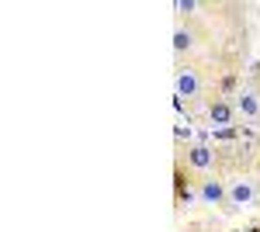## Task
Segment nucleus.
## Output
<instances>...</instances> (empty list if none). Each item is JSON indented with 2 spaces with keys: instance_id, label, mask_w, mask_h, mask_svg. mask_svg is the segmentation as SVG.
Segmentation results:
<instances>
[{
  "instance_id": "1",
  "label": "nucleus",
  "mask_w": 260,
  "mask_h": 232,
  "mask_svg": "<svg viewBox=\"0 0 260 232\" xmlns=\"http://www.w3.org/2000/svg\"><path fill=\"white\" fill-rule=\"evenodd\" d=\"M198 94V77L191 70H180L177 73V97H194Z\"/></svg>"
},
{
  "instance_id": "2",
  "label": "nucleus",
  "mask_w": 260,
  "mask_h": 232,
  "mask_svg": "<svg viewBox=\"0 0 260 232\" xmlns=\"http://www.w3.org/2000/svg\"><path fill=\"white\" fill-rule=\"evenodd\" d=\"M187 159H191V167H198V170H208V167H212V149H208V146H194Z\"/></svg>"
},
{
  "instance_id": "3",
  "label": "nucleus",
  "mask_w": 260,
  "mask_h": 232,
  "mask_svg": "<svg viewBox=\"0 0 260 232\" xmlns=\"http://www.w3.org/2000/svg\"><path fill=\"white\" fill-rule=\"evenodd\" d=\"M236 108H240L246 118H257L260 115V101L253 94H240V97H236Z\"/></svg>"
},
{
  "instance_id": "4",
  "label": "nucleus",
  "mask_w": 260,
  "mask_h": 232,
  "mask_svg": "<svg viewBox=\"0 0 260 232\" xmlns=\"http://www.w3.org/2000/svg\"><path fill=\"white\" fill-rule=\"evenodd\" d=\"M208 115H212V125H229V118H233V108H229L225 101H215Z\"/></svg>"
},
{
  "instance_id": "5",
  "label": "nucleus",
  "mask_w": 260,
  "mask_h": 232,
  "mask_svg": "<svg viewBox=\"0 0 260 232\" xmlns=\"http://www.w3.org/2000/svg\"><path fill=\"white\" fill-rule=\"evenodd\" d=\"M250 197H253V187H250L246 180H240V184H233V191H229V201H233V205H246Z\"/></svg>"
},
{
  "instance_id": "6",
  "label": "nucleus",
  "mask_w": 260,
  "mask_h": 232,
  "mask_svg": "<svg viewBox=\"0 0 260 232\" xmlns=\"http://www.w3.org/2000/svg\"><path fill=\"white\" fill-rule=\"evenodd\" d=\"M222 184H215V180H205V187H201V197L205 201H222Z\"/></svg>"
},
{
  "instance_id": "7",
  "label": "nucleus",
  "mask_w": 260,
  "mask_h": 232,
  "mask_svg": "<svg viewBox=\"0 0 260 232\" xmlns=\"http://www.w3.org/2000/svg\"><path fill=\"white\" fill-rule=\"evenodd\" d=\"M187 45H191V35H187V31H177V35H174V49H177V52H184Z\"/></svg>"
},
{
  "instance_id": "8",
  "label": "nucleus",
  "mask_w": 260,
  "mask_h": 232,
  "mask_svg": "<svg viewBox=\"0 0 260 232\" xmlns=\"http://www.w3.org/2000/svg\"><path fill=\"white\" fill-rule=\"evenodd\" d=\"M177 11L180 14H191L194 11V0H177Z\"/></svg>"
}]
</instances>
